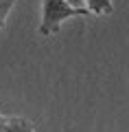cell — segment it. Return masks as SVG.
I'll use <instances>...</instances> for the list:
<instances>
[{
	"instance_id": "6",
	"label": "cell",
	"mask_w": 129,
	"mask_h": 132,
	"mask_svg": "<svg viewBox=\"0 0 129 132\" xmlns=\"http://www.w3.org/2000/svg\"><path fill=\"white\" fill-rule=\"evenodd\" d=\"M7 121H9V119L0 114V132H5V130H7Z\"/></svg>"
},
{
	"instance_id": "3",
	"label": "cell",
	"mask_w": 129,
	"mask_h": 132,
	"mask_svg": "<svg viewBox=\"0 0 129 132\" xmlns=\"http://www.w3.org/2000/svg\"><path fill=\"white\" fill-rule=\"evenodd\" d=\"M88 2V7L85 9L90 11V13H96V15H105V13H112V0H85Z\"/></svg>"
},
{
	"instance_id": "4",
	"label": "cell",
	"mask_w": 129,
	"mask_h": 132,
	"mask_svg": "<svg viewBox=\"0 0 129 132\" xmlns=\"http://www.w3.org/2000/svg\"><path fill=\"white\" fill-rule=\"evenodd\" d=\"M13 5H15V0H0V27L5 24V20H7V15H9V11L13 9Z\"/></svg>"
},
{
	"instance_id": "2",
	"label": "cell",
	"mask_w": 129,
	"mask_h": 132,
	"mask_svg": "<svg viewBox=\"0 0 129 132\" xmlns=\"http://www.w3.org/2000/svg\"><path fill=\"white\" fill-rule=\"evenodd\" d=\"M5 132H35V126H33L28 119L24 117H11L7 121V130Z\"/></svg>"
},
{
	"instance_id": "5",
	"label": "cell",
	"mask_w": 129,
	"mask_h": 132,
	"mask_svg": "<svg viewBox=\"0 0 129 132\" xmlns=\"http://www.w3.org/2000/svg\"><path fill=\"white\" fill-rule=\"evenodd\" d=\"M66 2H68V5L72 7V9H83V7H81V2H83V0H66Z\"/></svg>"
},
{
	"instance_id": "1",
	"label": "cell",
	"mask_w": 129,
	"mask_h": 132,
	"mask_svg": "<svg viewBox=\"0 0 129 132\" xmlns=\"http://www.w3.org/2000/svg\"><path fill=\"white\" fill-rule=\"evenodd\" d=\"M72 15H90V11L83 9H72L66 0H44L42 5V24H39V33L42 35H53L57 33L59 24L64 20L72 18Z\"/></svg>"
}]
</instances>
